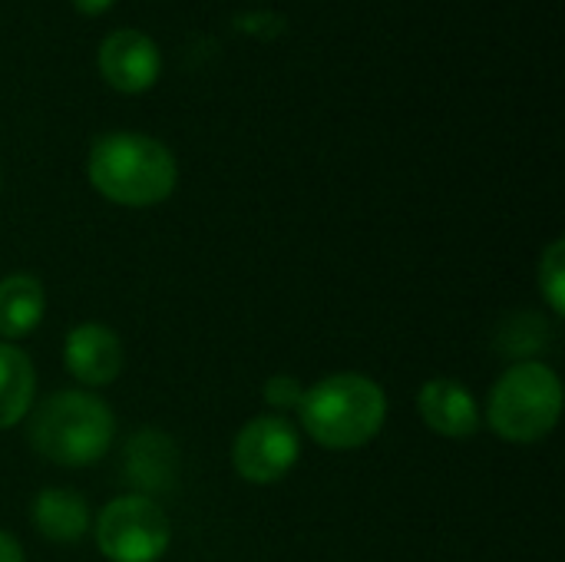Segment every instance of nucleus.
<instances>
[{
    "mask_svg": "<svg viewBox=\"0 0 565 562\" xmlns=\"http://www.w3.org/2000/svg\"><path fill=\"white\" fill-rule=\"evenodd\" d=\"M86 176L103 199L149 209L175 192L179 166L172 149L146 132H103L89 146Z\"/></svg>",
    "mask_w": 565,
    "mask_h": 562,
    "instance_id": "1",
    "label": "nucleus"
},
{
    "mask_svg": "<svg viewBox=\"0 0 565 562\" xmlns=\"http://www.w3.org/2000/svg\"><path fill=\"white\" fill-rule=\"evenodd\" d=\"M301 427L328 450H358L371 444L387 421V394L364 374H331L305 391Z\"/></svg>",
    "mask_w": 565,
    "mask_h": 562,
    "instance_id": "2",
    "label": "nucleus"
},
{
    "mask_svg": "<svg viewBox=\"0 0 565 562\" xmlns=\"http://www.w3.org/2000/svg\"><path fill=\"white\" fill-rule=\"evenodd\" d=\"M113 411L89 391H56L30 417V444L60 467H89L113 444Z\"/></svg>",
    "mask_w": 565,
    "mask_h": 562,
    "instance_id": "3",
    "label": "nucleus"
},
{
    "mask_svg": "<svg viewBox=\"0 0 565 562\" xmlns=\"http://www.w3.org/2000/svg\"><path fill=\"white\" fill-rule=\"evenodd\" d=\"M563 414V384L550 364H513L490 394V427L513 444L543 441Z\"/></svg>",
    "mask_w": 565,
    "mask_h": 562,
    "instance_id": "4",
    "label": "nucleus"
},
{
    "mask_svg": "<svg viewBox=\"0 0 565 562\" xmlns=\"http://www.w3.org/2000/svg\"><path fill=\"white\" fill-rule=\"evenodd\" d=\"M169 517L146 494L109 500L96 520V543L109 562H159L169 550Z\"/></svg>",
    "mask_w": 565,
    "mask_h": 562,
    "instance_id": "5",
    "label": "nucleus"
},
{
    "mask_svg": "<svg viewBox=\"0 0 565 562\" xmlns=\"http://www.w3.org/2000/svg\"><path fill=\"white\" fill-rule=\"evenodd\" d=\"M298 457H301L298 431L285 417H275V414L248 421L238 431L235 447H232L238 477L258 487L278 484L298 464Z\"/></svg>",
    "mask_w": 565,
    "mask_h": 562,
    "instance_id": "6",
    "label": "nucleus"
},
{
    "mask_svg": "<svg viewBox=\"0 0 565 562\" xmlns=\"http://www.w3.org/2000/svg\"><path fill=\"white\" fill-rule=\"evenodd\" d=\"M99 73L116 93L136 96L156 86L162 73V53L149 33L122 26L99 43Z\"/></svg>",
    "mask_w": 565,
    "mask_h": 562,
    "instance_id": "7",
    "label": "nucleus"
},
{
    "mask_svg": "<svg viewBox=\"0 0 565 562\" xmlns=\"http://www.w3.org/2000/svg\"><path fill=\"white\" fill-rule=\"evenodd\" d=\"M63 358H66L70 374L86 388L113 384L122 371V344H119L116 331H109L106 325H96V321L76 325L66 335Z\"/></svg>",
    "mask_w": 565,
    "mask_h": 562,
    "instance_id": "8",
    "label": "nucleus"
},
{
    "mask_svg": "<svg viewBox=\"0 0 565 562\" xmlns=\"http://www.w3.org/2000/svg\"><path fill=\"white\" fill-rule=\"evenodd\" d=\"M417 411H420L424 424L440 437L460 441V437H473L480 431V407H477L473 394L450 378L427 381L417 394Z\"/></svg>",
    "mask_w": 565,
    "mask_h": 562,
    "instance_id": "9",
    "label": "nucleus"
},
{
    "mask_svg": "<svg viewBox=\"0 0 565 562\" xmlns=\"http://www.w3.org/2000/svg\"><path fill=\"white\" fill-rule=\"evenodd\" d=\"M30 520L46 540L76 543L89 530V507L79 494L53 487V490L36 494V500L30 507Z\"/></svg>",
    "mask_w": 565,
    "mask_h": 562,
    "instance_id": "10",
    "label": "nucleus"
},
{
    "mask_svg": "<svg viewBox=\"0 0 565 562\" xmlns=\"http://www.w3.org/2000/svg\"><path fill=\"white\" fill-rule=\"evenodd\" d=\"M46 311L43 285L33 275H10L0 282V338H26Z\"/></svg>",
    "mask_w": 565,
    "mask_h": 562,
    "instance_id": "11",
    "label": "nucleus"
},
{
    "mask_svg": "<svg viewBox=\"0 0 565 562\" xmlns=\"http://www.w3.org/2000/svg\"><path fill=\"white\" fill-rule=\"evenodd\" d=\"M33 394H36V374L30 358L20 348L0 341V431L17 427L30 414Z\"/></svg>",
    "mask_w": 565,
    "mask_h": 562,
    "instance_id": "12",
    "label": "nucleus"
},
{
    "mask_svg": "<svg viewBox=\"0 0 565 562\" xmlns=\"http://www.w3.org/2000/svg\"><path fill=\"white\" fill-rule=\"evenodd\" d=\"M129 480L139 484L142 490L162 487V480L175 477V457H172V444L162 434H139L129 444Z\"/></svg>",
    "mask_w": 565,
    "mask_h": 562,
    "instance_id": "13",
    "label": "nucleus"
},
{
    "mask_svg": "<svg viewBox=\"0 0 565 562\" xmlns=\"http://www.w3.org/2000/svg\"><path fill=\"white\" fill-rule=\"evenodd\" d=\"M540 288L556 318L565 315V242L556 238L540 258Z\"/></svg>",
    "mask_w": 565,
    "mask_h": 562,
    "instance_id": "14",
    "label": "nucleus"
},
{
    "mask_svg": "<svg viewBox=\"0 0 565 562\" xmlns=\"http://www.w3.org/2000/svg\"><path fill=\"white\" fill-rule=\"evenodd\" d=\"M301 397H305V388H301V381L291 378V374H275V378L265 381V401H268L275 411H291V407L301 404Z\"/></svg>",
    "mask_w": 565,
    "mask_h": 562,
    "instance_id": "15",
    "label": "nucleus"
},
{
    "mask_svg": "<svg viewBox=\"0 0 565 562\" xmlns=\"http://www.w3.org/2000/svg\"><path fill=\"white\" fill-rule=\"evenodd\" d=\"M0 562H26L23 560L20 543H17L10 533H3V530H0Z\"/></svg>",
    "mask_w": 565,
    "mask_h": 562,
    "instance_id": "16",
    "label": "nucleus"
},
{
    "mask_svg": "<svg viewBox=\"0 0 565 562\" xmlns=\"http://www.w3.org/2000/svg\"><path fill=\"white\" fill-rule=\"evenodd\" d=\"M116 0H73V7L86 17H96V13H106Z\"/></svg>",
    "mask_w": 565,
    "mask_h": 562,
    "instance_id": "17",
    "label": "nucleus"
}]
</instances>
